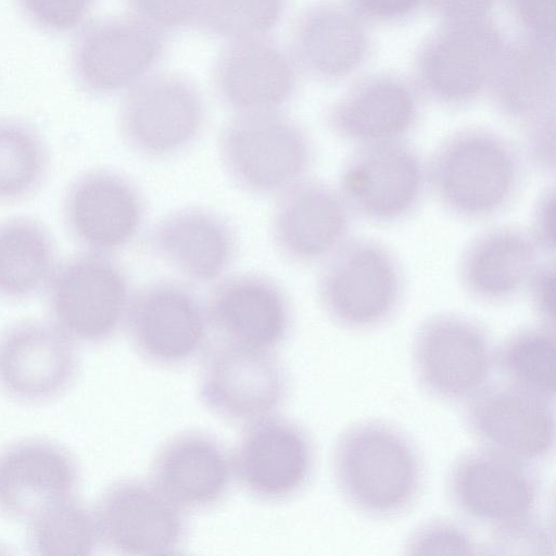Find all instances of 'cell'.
Segmentation results:
<instances>
[{"label": "cell", "mask_w": 556, "mask_h": 556, "mask_svg": "<svg viewBox=\"0 0 556 556\" xmlns=\"http://www.w3.org/2000/svg\"><path fill=\"white\" fill-rule=\"evenodd\" d=\"M336 484L357 511L374 518L404 513L422 484V464L413 442L381 421H364L338 439L332 457Z\"/></svg>", "instance_id": "6da1fadb"}, {"label": "cell", "mask_w": 556, "mask_h": 556, "mask_svg": "<svg viewBox=\"0 0 556 556\" xmlns=\"http://www.w3.org/2000/svg\"><path fill=\"white\" fill-rule=\"evenodd\" d=\"M521 159L511 143L484 128L462 129L435 150L427 182L454 216L477 220L502 212L521 181Z\"/></svg>", "instance_id": "7a4b0ae2"}, {"label": "cell", "mask_w": 556, "mask_h": 556, "mask_svg": "<svg viewBox=\"0 0 556 556\" xmlns=\"http://www.w3.org/2000/svg\"><path fill=\"white\" fill-rule=\"evenodd\" d=\"M218 153L232 182L258 195L298 182L314 160L307 132L278 111L237 114L219 134Z\"/></svg>", "instance_id": "3957f363"}, {"label": "cell", "mask_w": 556, "mask_h": 556, "mask_svg": "<svg viewBox=\"0 0 556 556\" xmlns=\"http://www.w3.org/2000/svg\"><path fill=\"white\" fill-rule=\"evenodd\" d=\"M318 299L337 325L368 330L388 321L404 293L396 256L372 239L346 240L326 258L317 280Z\"/></svg>", "instance_id": "277c9868"}, {"label": "cell", "mask_w": 556, "mask_h": 556, "mask_svg": "<svg viewBox=\"0 0 556 556\" xmlns=\"http://www.w3.org/2000/svg\"><path fill=\"white\" fill-rule=\"evenodd\" d=\"M52 321L76 342L97 344L124 324L131 298L112 255L84 251L58 264L47 287Z\"/></svg>", "instance_id": "5b68a950"}, {"label": "cell", "mask_w": 556, "mask_h": 556, "mask_svg": "<svg viewBox=\"0 0 556 556\" xmlns=\"http://www.w3.org/2000/svg\"><path fill=\"white\" fill-rule=\"evenodd\" d=\"M206 117L203 97L175 73L148 75L124 96L118 129L136 153L164 159L185 151L201 135Z\"/></svg>", "instance_id": "8992f818"}, {"label": "cell", "mask_w": 556, "mask_h": 556, "mask_svg": "<svg viewBox=\"0 0 556 556\" xmlns=\"http://www.w3.org/2000/svg\"><path fill=\"white\" fill-rule=\"evenodd\" d=\"M412 358L420 387L443 401H467L489 382L495 366L485 330L452 313L433 315L419 326Z\"/></svg>", "instance_id": "52a82bcc"}, {"label": "cell", "mask_w": 556, "mask_h": 556, "mask_svg": "<svg viewBox=\"0 0 556 556\" xmlns=\"http://www.w3.org/2000/svg\"><path fill=\"white\" fill-rule=\"evenodd\" d=\"M427 167L404 140L358 146L344 162L339 193L351 212L389 224L404 219L420 203Z\"/></svg>", "instance_id": "ba28073f"}, {"label": "cell", "mask_w": 556, "mask_h": 556, "mask_svg": "<svg viewBox=\"0 0 556 556\" xmlns=\"http://www.w3.org/2000/svg\"><path fill=\"white\" fill-rule=\"evenodd\" d=\"M124 324L135 350L165 367L186 364L206 346L205 304L187 285L159 280L131 294Z\"/></svg>", "instance_id": "9c48e42d"}, {"label": "cell", "mask_w": 556, "mask_h": 556, "mask_svg": "<svg viewBox=\"0 0 556 556\" xmlns=\"http://www.w3.org/2000/svg\"><path fill=\"white\" fill-rule=\"evenodd\" d=\"M164 50V33L135 15L104 17L77 35L72 71L86 92L113 96L148 76Z\"/></svg>", "instance_id": "30bf717a"}, {"label": "cell", "mask_w": 556, "mask_h": 556, "mask_svg": "<svg viewBox=\"0 0 556 556\" xmlns=\"http://www.w3.org/2000/svg\"><path fill=\"white\" fill-rule=\"evenodd\" d=\"M287 392L285 367L269 350L217 340L201 367V401L229 421L249 424L273 415Z\"/></svg>", "instance_id": "8fae6325"}, {"label": "cell", "mask_w": 556, "mask_h": 556, "mask_svg": "<svg viewBox=\"0 0 556 556\" xmlns=\"http://www.w3.org/2000/svg\"><path fill=\"white\" fill-rule=\"evenodd\" d=\"M446 485L459 513L492 529L534 515L541 495L531 463L486 447L457 459Z\"/></svg>", "instance_id": "7c38bea8"}, {"label": "cell", "mask_w": 556, "mask_h": 556, "mask_svg": "<svg viewBox=\"0 0 556 556\" xmlns=\"http://www.w3.org/2000/svg\"><path fill=\"white\" fill-rule=\"evenodd\" d=\"M466 402V426L484 447L527 463L553 451L554 400L505 380L488 382Z\"/></svg>", "instance_id": "4fadbf2b"}, {"label": "cell", "mask_w": 556, "mask_h": 556, "mask_svg": "<svg viewBox=\"0 0 556 556\" xmlns=\"http://www.w3.org/2000/svg\"><path fill=\"white\" fill-rule=\"evenodd\" d=\"M101 542L124 555L175 553L187 536L184 509L152 481L123 479L111 484L94 509Z\"/></svg>", "instance_id": "5bb4252c"}, {"label": "cell", "mask_w": 556, "mask_h": 556, "mask_svg": "<svg viewBox=\"0 0 556 556\" xmlns=\"http://www.w3.org/2000/svg\"><path fill=\"white\" fill-rule=\"evenodd\" d=\"M66 230L85 251L112 255L138 236L144 218L141 192L125 175L105 168L74 178L62 199Z\"/></svg>", "instance_id": "9a60e30c"}, {"label": "cell", "mask_w": 556, "mask_h": 556, "mask_svg": "<svg viewBox=\"0 0 556 556\" xmlns=\"http://www.w3.org/2000/svg\"><path fill=\"white\" fill-rule=\"evenodd\" d=\"M241 486L264 502L296 495L314 468V447L298 424L274 415L251 421L241 433L231 457Z\"/></svg>", "instance_id": "2e32d148"}, {"label": "cell", "mask_w": 556, "mask_h": 556, "mask_svg": "<svg viewBox=\"0 0 556 556\" xmlns=\"http://www.w3.org/2000/svg\"><path fill=\"white\" fill-rule=\"evenodd\" d=\"M78 366L76 341L53 321H20L0 336V386L17 402L41 404L59 397Z\"/></svg>", "instance_id": "e0dca14e"}, {"label": "cell", "mask_w": 556, "mask_h": 556, "mask_svg": "<svg viewBox=\"0 0 556 556\" xmlns=\"http://www.w3.org/2000/svg\"><path fill=\"white\" fill-rule=\"evenodd\" d=\"M218 340L273 351L291 333L290 300L273 279L257 274L219 280L204 302Z\"/></svg>", "instance_id": "ac0fdd59"}, {"label": "cell", "mask_w": 556, "mask_h": 556, "mask_svg": "<svg viewBox=\"0 0 556 556\" xmlns=\"http://www.w3.org/2000/svg\"><path fill=\"white\" fill-rule=\"evenodd\" d=\"M213 86L236 114L276 112L295 93L296 67L289 52L265 36L232 40L216 59Z\"/></svg>", "instance_id": "d6986e66"}, {"label": "cell", "mask_w": 556, "mask_h": 556, "mask_svg": "<svg viewBox=\"0 0 556 556\" xmlns=\"http://www.w3.org/2000/svg\"><path fill=\"white\" fill-rule=\"evenodd\" d=\"M351 211L339 191L315 179H301L280 192L271 218L277 251L307 265L331 255L346 239Z\"/></svg>", "instance_id": "ffe728a7"}, {"label": "cell", "mask_w": 556, "mask_h": 556, "mask_svg": "<svg viewBox=\"0 0 556 556\" xmlns=\"http://www.w3.org/2000/svg\"><path fill=\"white\" fill-rule=\"evenodd\" d=\"M79 468L62 445L25 439L0 452V513L28 522L47 506L76 495Z\"/></svg>", "instance_id": "44dd1931"}, {"label": "cell", "mask_w": 556, "mask_h": 556, "mask_svg": "<svg viewBox=\"0 0 556 556\" xmlns=\"http://www.w3.org/2000/svg\"><path fill=\"white\" fill-rule=\"evenodd\" d=\"M146 243L153 256L197 283L220 278L237 251L236 232L229 222L202 207L167 214L150 229Z\"/></svg>", "instance_id": "7402d4cb"}, {"label": "cell", "mask_w": 556, "mask_h": 556, "mask_svg": "<svg viewBox=\"0 0 556 556\" xmlns=\"http://www.w3.org/2000/svg\"><path fill=\"white\" fill-rule=\"evenodd\" d=\"M231 457L214 437L200 431L177 434L162 445L151 481L182 509H206L227 494Z\"/></svg>", "instance_id": "603a6c76"}, {"label": "cell", "mask_w": 556, "mask_h": 556, "mask_svg": "<svg viewBox=\"0 0 556 556\" xmlns=\"http://www.w3.org/2000/svg\"><path fill=\"white\" fill-rule=\"evenodd\" d=\"M541 254L530 233L518 227L488 229L465 248L460 282L479 301L505 302L526 288Z\"/></svg>", "instance_id": "cb8c5ba5"}, {"label": "cell", "mask_w": 556, "mask_h": 556, "mask_svg": "<svg viewBox=\"0 0 556 556\" xmlns=\"http://www.w3.org/2000/svg\"><path fill=\"white\" fill-rule=\"evenodd\" d=\"M418 115L410 91L390 80L367 84L350 93L327 114L333 134L357 146L404 140Z\"/></svg>", "instance_id": "d4e9b609"}, {"label": "cell", "mask_w": 556, "mask_h": 556, "mask_svg": "<svg viewBox=\"0 0 556 556\" xmlns=\"http://www.w3.org/2000/svg\"><path fill=\"white\" fill-rule=\"evenodd\" d=\"M494 34L466 23L439 38L429 49L424 78L429 91L447 103H463L483 88L496 51Z\"/></svg>", "instance_id": "484cf974"}, {"label": "cell", "mask_w": 556, "mask_h": 556, "mask_svg": "<svg viewBox=\"0 0 556 556\" xmlns=\"http://www.w3.org/2000/svg\"><path fill=\"white\" fill-rule=\"evenodd\" d=\"M364 36L358 24L341 8L320 3L305 10L292 30L295 60L321 78H338L359 61Z\"/></svg>", "instance_id": "4316f807"}, {"label": "cell", "mask_w": 556, "mask_h": 556, "mask_svg": "<svg viewBox=\"0 0 556 556\" xmlns=\"http://www.w3.org/2000/svg\"><path fill=\"white\" fill-rule=\"evenodd\" d=\"M58 266L49 229L28 216L0 222V296L25 300L47 289Z\"/></svg>", "instance_id": "83f0119b"}, {"label": "cell", "mask_w": 556, "mask_h": 556, "mask_svg": "<svg viewBox=\"0 0 556 556\" xmlns=\"http://www.w3.org/2000/svg\"><path fill=\"white\" fill-rule=\"evenodd\" d=\"M100 542L94 510L76 495L47 506L27 522L26 544L35 555H91Z\"/></svg>", "instance_id": "f1b7e54d"}, {"label": "cell", "mask_w": 556, "mask_h": 556, "mask_svg": "<svg viewBox=\"0 0 556 556\" xmlns=\"http://www.w3.org/2000/svg\"><path fill=\"white\" fill-rule=\"evenodd\" d=\"M50 165L48 146L30 124L0 118V203H15L34 194Z\"/></svg>", "instance_id": "f546056e"}, {"label": "cell", "mask_w": 556, "mask_h": 556, "mask_svg": "<svg viewBox=\"0 0 556 556\" xmlns=\"http://www.w3.org/2000/svg\"><path fill=\"white\" fill-rule=\"evenodd\" d=\"M495 365L506 380L554 400V328L541 324L516 331L495 353Z\"/></svg>", "instance_id": "4dcf8cb0"}, {"label": "cell", "mask_w": 556, "mask_h": 556, "mask_svg": "<svg viewBox=\"0 0 556 556\" xmlns=\"http://www.w3.org/2000/svg\"><path fill=\"white\" fill-rule=\"evenodd\" d=\"M288 0H202L194 24L229 41L263 37L281 21Z\"/></svg>", "instance_id": "1f68e13d"}, {"label": "cell", "mask_w": 556, "mask_h": 556, "mask_svg": "<svg viewBox=\"0 0 556 556\" xmlns=\"http://www.w3.org/2000/svg\"><path fill=\"white\" fill-rule=\"evenodd\" d=\"M488 554H552L554 533L536 515L493 528Z\"/></svg>", "instance_id": "d6a6232c"}, {"label": "cell", "mask_w": 556, "mask_h": 556, "mask_svg": "<svg viewBox=\"0 0 556 556\" xmlns=\"http://www.w3.org/2000/svg\"><path fill=\"white\" fill-rule=\"evenodd\" d=\"M407 554H477V544L460 526L433 520L416 529L405 544Z\"/></svg>", "instance_id": "836d02e7"}, {"label": "cell", "mask_w": 556, "mask_h": 556, "mask_svg": "<svg viewBox=\"0 0 556 556\" xmlns=\"http://www.w3.org/2000/svg\"><path fill=\"white\" fill-rule=\"evenodd\" d=\"M27 20L36 27L63 34L78 27L88 14L93 0H17Z\"/></svg>", "instance_id": "e575fe53"}, {"label": "cell", "mask_w": 556, "mask_h": 556, "mask_svg": "<svg viewBox=\"0 0 556 556\" xmlns=\"http://www.w3.org/2000/svg\"><path fill=\"white\" fill-rule=\"evenodd\" d=\"M134 15L162 30L194 23L202 0H127Z\"/></svg>", "instance_id": "d590c367"}, {"label": "cell", "mask_w": 556, "mask_h": 556, "mask_svg": "<svg viewBox=\"0 0 556 556\" xmlns=\"http://www.w3.org/2000/svg\"><path fill=\"white\" fill-rule=\"evenodd\" d=\"M523 154L529 165L545 175L555 170V123L553 110L529 122L522 139Z\"/></svg>", "instance_id": "8d00e7d4"}, {"label": "cell", "mask_w": 556, "mask_h": 556, "mask_svg": "<svg viewBox=\"0 0 556 556\" xmlns=\"http://www.w3.org/2000/svg\"><path fill=\"white\" fill-rule=\"evenodd\" d=\"M526 288L531 305L541 324L554 328L555 269L553 262H540L531 274Z\"/></svg>", "instance_id": "74e56055"}, {"label": "cell", "mask_w": 556, "mask_h": 556, "mask_svg": "<svg viewBox=\"0 0 556 556\" xmlns=\"http://www.w3.org/2000/svg\"><path fill=\"white\" fill-rule=\"evenodd\" d=\"M555 191L554 187L546 188L538 198L531 218L529 232L540 252L553 255L555 251L554 237Z\"/></svg>", "instance_id": "f35d334b"}, {"label": "cell", "mask_w": 556, "mask_h": 556, "mask_svg": "<svg viewBox=\"0 0 556 556\" xmlns=\"http://www.w3.org/2000/svg\"><path fill=\"white\" fill-rule=\"evenodd\" d=\"M518 12L527 26L545 37L554 35L555 0H516Z\"/></svg>", "instance_id": "ab89813d"}, {"label": "cell", "mask_w": 556, "mask_h": 556, "mask_svg": "<svg viewBox=\"0 0 556 556\" xmlns=\"http://www.w3.org/2000/svg\"><path fill=\"white\" fill-rule=\"evenodd\" d=\"M366 9L380 16H395L410 10L418 0H362Z\"/></svg>", "instance_id": "60d3db41"}]
</instances>
